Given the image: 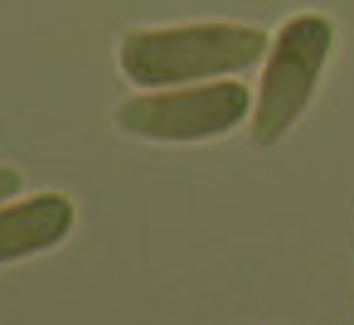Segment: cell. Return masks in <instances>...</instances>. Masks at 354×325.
Segmentation results:
<instances>
[{"label": "cell", "mask_w": 354, "mask_h": 325, "mask_svg": "<svg viewBox=\"0 0 354 325\" xmlns=\"http://www.w3.org/2000/svg\"><path fill=\"white\" fill-rule=\"evenodd\" d=\"M272 39L252 25H165V30H131L117 49L127 83L136 88H185L238 78L243 68L262 64Z\"/></svg>", "instance_id": "cell-1"}, {"label": "cell", "mask_w": 354, "mask_h": 325, "mask_svg": "<svg viewBox=\"0 0 354 325\" xmlns=\"http://www.w3.org/2000/svg\"><path fill=\"white\" fill-rule=\"evenodd\" d=\"M335 49V20L330 15H291L272 49H267V68H262V88L252 98V146H277L301 112L310 107L320 73L330 64Z\"/></svg>", "instance_id": "cell-2"}, {"label": "cell", "mask_w": 354, "mask_h": 325, "mask_svg": "<svg viewBox=\"0 0 354 325\" xmlns=\"http://www.w3.org/2000/svg\"><path fill=\"white\" fill-rule=\"evenodd\" d=\"M243 122H252V93L233 78L185 83V88H151V93H136L117 107V127L127 136L160 141V146L218 141Z\"/></svg>", "instance_id": "cell-3"}, {"label": "cell", "mask_w": 354, "mask_h": 325, "mask_svg": "<svg viewBox=\"0 0 354 325\" xmlns=\"http://www.w3.org/2000/svg\"><path fill=\"white\" fill-rule=\"evenodd\" d=\"M73 199L59 189L30 194V199H10L0 204V267L6 262H25L39 252H54L68 233H73Z\"/></svg>", "instance_id": "cell-4"}, {"label": "cell", "mask_w": 354, "mask_h": 325, "mask_svg": "<svg viewBox=\"0 0 354 325\" xmlns=\"http://www.w3.org/2000/svg\"><path fill=\"white\" fill-rule=\"evenodd\" d=\"M20 185H25V175H20L15 165H0V204L15 199V194H20Z\"/></svg>", "instance_id": "cell-5"}]
</instances>
